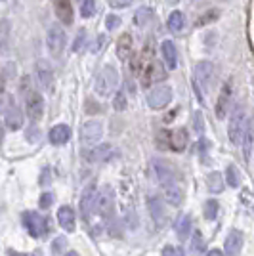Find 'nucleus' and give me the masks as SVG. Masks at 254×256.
Returning a JSON list of instances; mask_svg holds the SVG:
<instances>
[{"mask_svg": "<svg viewBox=\"0 0 254 256\" xmlns=\"http://www.w3.org/2000/svg\"><path fill=\"white\" fill-rule=\"evenodd\" d=\"M116 84H118V73H116L115 67L111 65H106L98 76H96V94L102 98H109L113 92L116 90Z\"/></svg>", "mask_w": 254, "mask_h": 256, "instance_id": "obj_1", "label": "nucleus"}, {"mask_svg": "<svg viewBox=\"0 0 254 256\" xmlns=\"http://www.w3.org/2000/svg\"><path fill=\"white\" fill-rule=\"evenodd\" d=\"M246 126H248V120H246V115H244L243 107H237V109L233 111L232 120H230V128H228L232 144H235V146H241Z\"/></svg>", "mask_w": 254, "mask_h": 256, "instance_id": "obj_2", "label": "nucleus"}, {"mask_svg": "<svg viewBox=\"0 0 254 256\" xmlns=\"http://www.w3.org/2000/svg\"><path fill=\"white\" fill-rule=\"evenodd\" d=\"M212 76H214V67H212L210 62H199L195 65V75H193V84L199 92V100L202 102L201 92L206 90L212 82Z\"/></svg>", "mask_w": 254, "mask_h": 256, "instance_id": "obj_3", "label": "nucleus"}, {"mask_svg": "<svg viewBox=\"0 0 254 256\" xmlns=\"http://www.w3.org/2000/svg\"><path fill=\"white\" fill-rule=\"evenodd\" d=\"M113 208H115L113 192H111L109 186H106L94 199V212L98 216H102V218H111L113 216Z\"/></svg>", "mask_w": 254, "mask_h": 256, "instance_id": "obj_4", "label": "nucleus"}, {"mask_svg": "<svg viewBox=\"0 0 254 256\" xmlns=\"http://www.w3.org/2000/svg\"><path fill=\"white\" fill-rule=\"evenodd\" d=\"M172 102V88L166 84L155 86L148 96V104L151 109H164Z\"/></svg>", "mask_w": 254, "mask_h": 256, "instance_id": "obj_5", "label": "nucleus"}, {"mask_svg": "<svg viewBox=\"0 0 254 256\" xmlns=\"http://www.w3.org/2000/svg\"><path fill=\"white\" fill-rule=\"evenodd\" d=\"M23 226L27 228V232L31 237H44L46 232H48V226H46V220H44L40 214L36 212H23Z\"/></svg>", "mask_w": 254, "mask_h": 256, "instance_id": "obj_6", "label": "nucleus"}, {"mask_svg": "<svg viewBox=\"0 0 254 256\" xmlns=\"http://www.w3.org/2000/svg\"><path fill=\"white\" fill-rule=\"evenodd\" d=\"M25 111H27V117L31 118V120H38V118L42 117L44 102L38 92H34V90L25 92Z\"/></svg>", "mask_w": 254, "mask_h": 256, "instance_id": "obj_7", "label": "nucleus"}, {"mask_svg": "<svg viewBox=\"0 0 254 256\" xmlns=\"http://www.w3.org/2000/svg\"><path fill=\"white\" fill-rule=\"evenodd\" d=\"M102 134H104L102 122H98V120H88L84 126H82V130H80V142H82V146L90 148V146H96V144L102 140Z\"/></svg>", "mask_w": 254, "mask_h": 256, "instance_id": "obj_8", "label": "nucleus"}, {"mask_svg": "<svg viewBox=\"0 0 254 256\" xmlns=\"http://www.w3.org/2000/svg\"><path fill=\"white\" fill-rule=\"evenodd\" d=\"M46 46H48V50L52 56H62L64 52V46H65V32L62 27H50L48 29V34H46Z\"/></svg>", "mask_w": 254, "mask_h": 256, "instance_id": "obj_9", "label": "nucleus"}, {"mask_svg": "<svg viewBox=\"0 0 254 256\" xmlns=\"http://www.w3.org/2000/svg\"><path fill=\"white\" fill-rule=\"evenodd\" d=\"M151 168H153V174L157 176V180L162 184V186H170V184H176V174L170 168L168 164L162 159H153L151 160Z\"/></svg>", "mask_w": 254, "mask_h": 256, "instance_id": "obj_10", "label": "nucleus"}, {"mask_svg": "<svg viewBox=\"0 0 254 256\" xmlns=\"http://www.w3.org/2000/svg\"><path fill=\"white\" fill-rule=\"evenodd\" d=\"M34 69H36V78H38V84H40V88H44L46 92H50V90H52V84H54L52 65L48 64L46 60H38Z\"/></svg>", "mask_w": 254, "mask_h": 256, "instance_id": "obj_11", "label": "nucleus"}, {"mask_svg": "<svg viewBox=\"0 0 254 256\" xmlns=\"http://www.w3.org/2000/svg\"><path fill=\"white\" fill-rule=\"evenodd\" d=\"M144 75V86H149L153 82H159V80H164V71H162V65L159 62H151L148 67H144L142 71Z\"/></svg>", "mask_w": 254, "mask_h": 256, "instance_id": "obj_12", "label": "nucleus"}, {"mask_svg": "<svg viewBox=\"0 0 254 256\" xmlns=\"http://www.w3.org/2000/svg\"><path fill=\"white\" fill-rule=\"evenodd\" d=\"M54 10H56L58 20L64 25L73 23V4H71V0H54Z\"/></svg>", "mask_w": 254, "mask_h": 256, "instance_id": "obj_13", "label": "nucleus"}, {"mask_svg": "<svg viewBox=\"0 0 254 256\" xmlns=\"http://www.w3.org/2000/svg\"><path fill=\"white\" fill-rule=\"evenodd\" d=\"M241 248H243V235H241V232L233 230L232 234L228 235V239H226V245H224L226 256H239Z\"/></svg>", "mask_w": 254, "mask_h": 256, "instance_id": "obj_14", "label": "nucleus"}, {"mask_svg": "<svg viewBox=\"0 0 254 256\" xmlns=\"http://www.w3.org/2000/svg\"><path fill=\"white\" fill-rule=\"evenodd\" d=\"M160 52H162V62L168 69H176L178 67V52L172 40H162L160 44Z\"/></svg>", "mask_w": 254, "mask_h": 256, "instance_id": "obj_15", "label": "nucleus"}, {"mask_svg": "<svg viewBox=\"0 0 254 256\" xmlns=\"http://www.w3.org/2000/svg\"><path fill=\"white\" fill-rule=\"evenodd\" d=\"M48 138H50L54 146H64V144H67V140L71 138V128L67 126V124H56L50 130Z\"/></svg>", "mask_w": 254, "mask_h": 256, "instance_id": "obj_16", "label": "nucleus"}, {"mask_svg": "<svg viewBox=\"0 0 254 256\" xmlns=\"http://www.w3.org/2000/svg\"><path fill=\"white\" fill-rule=\"evenodd\" d=\"M132 36L124 32V34H120V38L116 40V56H118V60H122V62H126L128 58L132 56Z\"/></svg>", "mask_w": 254, "mask_h": 256, "instance_id": "obj_17", "label": "nucleus"}, {"mask_svg": "<svg viewBox=\"0 0 254 256\" xmlns=\"http://www.w3.org/2000/svg\"><path fill=\"white\" fill-rule=\"evenodd\" d=\"M188 130L186 128H178L174 132H170V150L174 151H184L188 148Z\"/></svg>", "mask_w": 254, "mask_h": 256, "instance_id": "obj_18", "label": "nucleus"}, {"mask_svg": "<svg viewBox=\"0 0 254 256\" xmlns=\"http://www.w3.org/2000/svg\"><path fill=\"white\" fill-rule=\"evenodd\" d=\"M230 102H232V84L228 82V84L222 88V94H220L218 104H216V115L220 118L226 115V111H228V107H230Z\"/></svg>", "mask_w": 254, "mask_h": 256, "instance_id": "obj_19", "label": "nucleus"}, {"mask_svg": "<svg viewBox=\"0 0 254 256\" xmlns=\"http://www.w3.org/2000/svg\"><path fill=\"white\" fill-rule=\"evenodd\" d=\"M58 220H60V226L65 232H73L74 230V212L71 210V206H62L58 210Z\"/></svg>", "mask_w": 254, "mask_h": 256, "instance_id": "obj_20", "label": "nucleus"}, {"mask_svg": "<svg viewBox=\"0 0 254 256\" xmlns=\"http://www.w3.org/2000/svg\"><path fill=\"white\" fill-rule=\"evenodd\" d=\"M94 186H90L88 190L84 192V195H82V201H80V214H82V218H88L90 216V212L94 210Z\"/></svg>", "mask_w": 254, "mask_h": 256, "instance_id": "obj_21", "label": "nucleus"}, {"mask_svg": "<svg viewBox=\"0 0 254 256\" xmlns=\"http://www.w3.org/2000/svg\"><path fill=\"white\" fill-rule=\"evenodd\" d=\"M113 155V148L109 144H102L100 148H96L88 153V160L90 162H100V160H107Z\"/></svg>", "mask_w": 254, "mask_h": 256, "instance_id": "obj_22", "label": "nucleus"}, {"mask_svg": "<svg viewBox=\"0 0 254 256\" xmlns=\"http://www.w3.org/2000/svg\"><path fill=\"white\" fill-rule=\"evenodd\" d=\"M23 124V115L18 107L12 106L8 111H6V126L10 130H20Z\"/></svg>", "mask_w": 254, "mask_h": 256, "instance_id": "obj_23", "label": "nucleus"}, {"mask_svg": "<svg viewBox=\"0 0 254 256\" xmlns=\"http://www.w3.org/2000/svg\"><path fill=\"white\" fill-rule=\"evenodd\" d=\"M182 199H184V195H182V190L176 184L164 186V201H166V203L178 206V204L182 203Z\"/></svg>", "mask_w": 254, "mask_h": 256, "instance_id": "obj_24", "label": "nucleus"}, {"mask_svg": "<svg viewBox=\"0 0 254 256\" xmlns=\"http://www.w3.org/2000/svg\"><path fill=\"white\" fill-rule=\"evenodd\" d=\"M186 27V16L182 12H172L168 16V29L172 32H180Z\"/></svg>", "mask_w": 254, "mask_h": 256, "instance_id": "obj_25", "label": "nucleus"}, {"mask_svg": "<svg viewBox=\"0 0 254 256\" xmlns=\"http://www.w3.org/2000/svg\"><path fill=\"white\" fill-rule=\"evenodd\" d=\"M151 20H153V10L148 8V6L140 8V10L136 12V16H134V22H136L138 27H148L149 23H151Z\"/></svg>", "mask_w": 254, "mask_h": 256, "instance_id": "obj_26", "label": "nucleus"}, {"mask_svg": "<svg viewBox=\"0 0 254 256\" xmlns=\"http://www.w3.org/2000/svg\"><path fill=\"white\" fill-rule=\"evenodd\" d=\"M206 186L212 193H220L224 190V176L220 172H212L206 178Z\"/></svg>", "mask_w": 254, "mask_h": 256, "instance_id": "obj_27", "label": "nucleus"}, {"mask_svg": "<svg viewBox=\"0 0 254 256\" xmlns=\"http://www.w3.org/2000/svg\"><path fill=\"white\" fill-rule=\"evenodd\" d=\"M149 210H151V216H153V220L157 222V224H162L164 222V210H162V204H160L159 199H151L149 201Z\"/></svg>", "mask_w": 254, "mask_h": 256, "instance_id": "obj_28", "label": "nucleus"}, {"mask_svg": "<svg viewBox=\"0 0 254 256\" xmlns=\"http://www.w3.org/2000/svg\"><path fill=\"white\" fill-rule=\"evenodd\" d=\"M176 234L180 239H188V235L191 234V216H182L180 220H178V224H176Z\"/></svg>", "mask_w": 254, "mask_h": 256, "instance_id": "obj_29", "label": "nucleus"}, {"mask_svg": "<svg viewBox=\"0 0 254 256\" xmlns=\"http://www.w3.org/2000/svg\"><path fill=\"white\" fill-rule=\"evenodd\" d=\"M204 239H202V235H201V232H195L193 234V239H191V252L195 256H199V254H202L204 252Z\"/></svg>", "mask_w": 254, "mask_h": 256, "instance_id": "obj_30", "label": "nucleus"}, {"mask_svg": "<svg viewBox=\"0 0 254 256\" xmlns=\"http://www.w3.org/2000/svg\"><path fill=\"white\" fill-rule=\"evenodd\" d=\"M220 18V10H210V12H204L201 18L197 20V27H202V25H206V23H212V22H216Z\"/></svg>", "mask_w": 254, "mask_h": 256, "instance_id": "obj_31", "label": "nucleus"}, {"mask_svg": "<svg viewBox=\"0 0 254 256\" xmlns=\"http://www.w3.org/2000/svg\"><path fill=\"white\" fill-rule=\"evenodd\" d=\"M241 144H244V159L248 160L250 159V148H252V128H250V124L244 130V136Z\"/></svg>", "mask_w": 254, "mask_h": 256, "instance_id": "obj_32", "label": "nucleus"}, {"mask_svg": "<svg viewBox=\"0 0 254 256\" xmlns=\"http://www.w3.org/2000/svg\"><path fill=\"white\" fill-rule=\"evenodd\" d=\"M96 14V0H82L80 4V16L82 18H92Z\"/></svg>", "mask_w": 254, "mask_h": 256, "instance_id": "obj_33", "label": "nucleus"}, {"mask_svg": "<svg viewBox=\"0 0 254 256\" xmlns=\"http://www.w3.org/2000/svg\"><path fill=\"white\" fill-rule=\"evenodd\" d=\"M204 216H206V220H216V216H218V203L216 201H208L206 206H204Z\"/></svg>", "mask_w": 254, "mask_h": 256, "instance_id": "obj_34", "label": "nucleus"}, {"mask_svg": "<svg viewBox=\"0 0 254 256\" xmlns=\"http://www.w3.org/2000/svg\"><path fill=\"white\" fill-rule=\"evenodd\" d=\"M226 178H228V184H230L232 188H237V186H239V174H237V168H235V166H228Z\"/></svg>", "mask_w": 254, "mask_h": 256, "instance_id": "obj_35", "label": "nucleus"}, {"mask_svg": "<svg viewBox=\"0 0 254 256\" xmlns=\"http://www.w3.org/2000/svg\"><path fill=\"white\" fill-rule=\"evenodd\" d=\"M65 245H67V239H65L64 235L56 237V241L52 243V252H54V254H60V252H64Z\"/></svg>", "mask_w": 254, "mask_h": 256, "instance_id": "obj_36", "label": "nucleus"}, {"mask_svg": "<svg viewBox=\"0 0 254 256\" xmlns=\"http://www.w3.org/2000/svg\"><path fill=\"white\" fill-rule=\"evenodd\" d=\"M113 107H115L116 111H124L126 109V98L122 92H116L115 100H113Z\"/></svg>", "mask_w": 254, "mask_h": 256, "instance_id": "obj_37", "label": "nucleus"}, {"mask_svg": "<svg viewBox=\"0 0 254 256\" xmlns=\"http://www.w3.org/2000/svg\"><path fill=\"white\" fill-rule=\"evenodd\" d=\"M157 146H159V148H168L170 146V132L160 130L159 134H157Z\"/></svg>", "mask_w": 254, "mask_h": 256, "instance_id": "obj_38", "label": "nucleus"}, {"mask_svg": "<svg viewBox=\"0 0 254 256\" xmlns=\"http://www.w3.org/2000/svg\"><path fill=\"white\" fill-rule=\"evenodd\" d=\"M8 31H10V23H8V22H0V48L6 44V38H8Z\"/></svg>", "mask_w": 254, "mask_h": 256, "instance_id": "obj_39", "label": "nucleus"}, {"mask_svg": "<svg viewBox=\"0 0 254 256\" xmlns=\"http://www.w3.org/2000/svg\"><path fill=\"white\" fill-rule=\"evenodd\" d=\"M120 18L118 16H107V22H106V25H107V29L109 31H115V29H118L120 27Z\"/></svg>", "mask_w": 254, "mask_h": 256, "instance_id": "obj_40", "label": "nucleus"}, {"mask_svg": "<svg viewBox=\"0 0 254 256\" xmlns=\"http://www.w3.org/2000/svg\"><path fill=\"white\" fill-rule=\"evenodd\" d=\"M162 256H184V250H182L180 246L166 245L162 248Z\"/></svg>", "mask_w": 254, "mask_h": 256, "instance_id": "obj_41", "label": "nucleus"}, {"mask_svg": "<svg viewBox=\"0 0 254 256\" xmlns=\"http://www.w3.org/2000/svg\"><path fill=\"white\" fill-rule=\"evenodd\" d=\"M54 203V195L52 193H42L40 195V199H38V204H40V208H50V204Z\"/></svg>", "mask_w": 254, "mask_h": 256, "instance_id": "obj_42", "label": "nucleus"}, {"mask_svg": "<svg viewBox=\"0 0 254 256\" xmlns=\"http://www.w3.org/2000/svg\"><path fill=\"white\" fill-rule=\"evenodd\" d=\"M84 40H86V31L84 29H80V32H78V36H76V40H74L73 44V50L74 52H78L82 46H84Z\"/></svg>", "mask_w": 254, "mask_h": 256, "instance_id": "obj_43", "label": "nucleus"}, {"mask_svg": "<svg viewBox=\"0 0 254 256\" xmlns=\"http://www.w3.org/2000/svg\"><path fill=\"white\" fill-rule=\"evenodd\" d=\"M10 107H12V98L2 96V100H0V113H2V111H8Z\"/></svg>", "mask_w": 254, "mask_h": 256, "instance_id": "obj_44", "label": "nucleus"}, {"mask_svg": "<svg viewBox=\"0 0 254 256\" xmlns=\"http://www.w3.org/2000/svg\"><path fill=\"white\" fill-rule=\"evenodd\" d=\"M130 2L132 0H109V4L113 8H126V6H130Z\"/></svg>", "mask_w": 254, "mask_h": 256, "instance_id": "obj_45", "label": "nucleus"}, {"mask_svg": "<svg viewBox=\"0 0 254 256\" xmlns=\"http://www.w3.org/2000/svg\"><path fill=\"white\" fill-rule=\"evenodd\" d=\"M193 118H195V130H197V132L201 134V132H202V118H201V113L197 111V113L193 115Z\"/></svg>", "mask_w": 254, "mask_h": 256, "instance_id": "obj_46", "label": "nucleus"}, {"mask_svg": "<svg viewBox=\"0 0 254 256\" xmlns=\"http://www.w3.org/2000/svg\"><path fill=\"white\" fill-rule=\"evenodd\" d=\"M106 42V36H98V40H96V46H94V52H98L100 48H102V44Z\"/></svg>", "mask_w": 254, "mask_h": 256, "instance_id": "obj_47", "label": "nucleus"}, {"mask_svg": "<svg viewBox=\"0 0 254 256\" xmlns=\"http://www.w3.org/2000/svg\"><path fill=\"white\" fill-rule=\"evenodd\" d=\"M48 182H50V170H48V168H46V170H44L42 180H40V184H42V186H48Z\"/></svg>", "mask_w": 254, "mask_h": 256, "instance_id": "obj_48", "label": "nucleus"}, {"mask_svg": "<svg viewBox=\"0 0 254 256\" xmlns=\"http://www.w3.org/2000/svg\"><path fill=\"white\" fill-rule=\"evenodd\" d=\"M206 256H224L222 250H218V248H212V250H208V254Z\"/></svg>", "mask_w": 254, "mask_h": 256, "instance_id": "obj_49", "label": "nucleus"}, {"mask_svg": "<svg viewBox=\"0 0 254 256\" xmlns=\"http://www.w3.org/2000/svg\"><path fill=\"white\" fill-rule=\"evenodd\" d=\"M4 86H6V82H4V78H0V94L4 92Z\"/></svg>", "mask_w": 254, "mask_h": 256, "instance_id": "obj_50", "label": "nucleus"}, {"mask_svg": "<svg viewBox=\"0 0 254 256\" xmlns=\"http://www.w3.org/2000/svg\"><path fill=\"white\" fill-rule=\"evenodd\" d=\"M8 254H10V256H25V254H18L16 250H8Z\"/></svg>", "mask_w": 254, "mask_h": 256, "instance_id": "obj_51", "label": "nucleus"}, {"mask_svg": "<svg viewBox=\"0 0 254 256\" xmlns=\"http://www.w3.org/2000/svg\"><path fill=\"white\" fill-rule=\"evenodd\" d=\"M65 256H78V254H76L74 250H69V252H67V254H65Z\"/></svg>", "mask_w": 254, "mask_h": 256, "instance_id": "obj_52", "label": "nucleus"}, {"mask_svg": "<svg viewBox=\"0 0 254 256\" xmlns=\"http://www.w3.org/2000/svg\"><path fill=\"white\" fill-rule=\"evenodd\" d=\"M32 256H42V252H40V250H34V254Z\"/></svg>", "mask_w": 254, "mask_h": 256, "instance_id": "obj_53", "label": "nucleus"}, {"mask_svg": "<svg viewBox=\"0 0 254 256\" xmlns=\"http://www.w3.org/2000/svg\"><path fill=\"white\" fill-rule=\"evenodd\" d=\"M0 2H2V0H0Z\"/></svg>", "mask_w": 254, "mask_h": 256, "instance_id": "obj_54", "label": "nucleus"}]
</instances>
